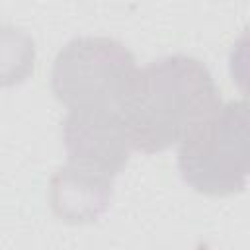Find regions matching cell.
<instances>
[{"label":"cell","instance_id":"obj_4","mask_svg":"<svg viewBox=\"0 0 250 250\" xmlns=\"http://www.w3.org/2000/svg\"><path fill=\"white\" fill-rule=\"evenodd\" d=\"M68 166L113 180L133 148L123 117L117 111L68 109L62 123Z\"/></svg>","mask_w":250,"mask_h":250},{"label":"cell","instance_id":"obj_6","mask_svg":"<svg viewBox=\"0 0 250 250\" xmlns=\"http://www.w3.org/2000/svg\"><path fill=\"white\" fill-rule=\"evenodd\" d=\"M229 68L232 82L250 100V29L234 41L229 55Z\"/></svg>","mask_w":250,"mask_h":250},{"label":"cell","instance_id":"obj_2","mask_svg":"<svg viewBox=\"0 0 250 250\" xmlns=\"http://www.w3.org/2000/svg\"><path fill=\"white\" fill-rule=\"evenodd\" d=\"M178 168L199 193L242 191L250 174V102L219 104L191 125L180 141Z\"/></svg>","mask_w":250,"mask_h":250},{"label":"cell","instance_id":"obj_5","mask_svg":"<svg viewBox=\"0 0 250 250\" xmlns=\"http://www.w3.org/2000/svg\"><path fill=\"white\" fill-rule=\"evenodd\" d=\"M113 180L62 166L51 180V203L55 213L68 223L98 219L109 205Z\"/></svg>","mask_w":250,"mask_h":250},{"label":"cell","instance_id":"obj_3","mask_svg":"<svg viewBox=\"0 0 250 250\" xmlns=\"http://www.w3.org/2000/svg\"><path fill=\"white\" fill-rule=\"evenodd\" d=\"M139 68L135 57L107 37H76L57 55L53 92L68 109L121 113Z\"/></svg>","mask_w":250,"mask_h":250},{"label":"cell","instance_id":"obj_1","mask_svg":"<svg viewBox=\"0 0 250 250\" xmlns=\"http://www.w3.org/2000/svg\"><path fill=\"white\" fill-rule=\"evenodd\" d=\"M219 104L207 66L186 55H170L137 72L121 117L133 148L152 154L182 141Z\"/></svg>","mask_w":250,"mask_h":250}]
</instances>
